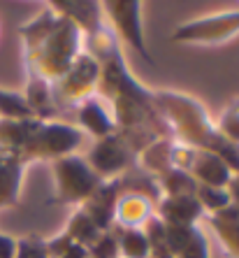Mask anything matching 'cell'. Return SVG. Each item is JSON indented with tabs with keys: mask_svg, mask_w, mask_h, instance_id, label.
I'll return each instance as SVG.
<instances>
[{
	"mask_svg": "<svg viewBox=\"0 0 239 258\" xmlns=\"http://www.w3.org/2000/svg\"><path fill=\"white\" fill-rule=\"evenodd\" d=\"M51 174H54V198L51 200L56 205H67L74 210L82 207L102 184V179L93 172L89 161L79 154L54 161Z\"/></svg>",
	"mask_w": 239,
	"mask_h": 258,
	"instance_id": "4",
	"label": "cell"
},
{
	"mask_svg": "<svg viewBox=\"0 0 239 258\" xmlns=\"http://www.w3.org/2000/svg\"><path fill=\"white\" fill-rule=\"evenodd\" d=\"M26 168L28 161L19 151L0 147V212L21 203Z\"/></svg>",
	"mask_w": 239,
	"mask_h": 258,
	"instance_id": "9",
	"label": "cell"
},
{
	"mask_svg": "<svg viewBox=\"0 0 239 258\" xmlns=\"http://www.w3.org/2000/svg\"><path fill=\"white\" fill-rule=\"evenodd\" d=\"M155 109L168 128L170 140L193 149H207L214 138V119L209 116L202 100L184 91L158 89L153 91Z\"/></svg>",
	"mask_w": 239,
	"mask_h": 258,
	"instance_id": "2",
	"label": "cell"
},
{
	"mask_svg": "<svg viewBox=\"0 0 239 258\" xmlns=\"http://www.w3.org/2000/svg\"><path fill=\"white\" fill-rule=\"evenodd\" d=\"M19 37L26 75L47 82H56L84 51L82 30L49 3H44L33 19L19 26Z\"/></svg>",
	"mask_w": 239,
	"mask_h": 258,
	"instance_id": "1",
	"label": "cell"
},
{
	"mask_svg": "<svg viewBox=\"0 0 239 258\" xmlns=\"http://www.w3.org/2000/svg\"><path fill=\"white\" fill-rule=\"evenodd\" d=\"M142 12L144 5L137 0H107V3H102V14H105V21L116 37V42L126 44L130 51L139 54L146 63H153V56H151L146 40H144Z\"/></svg>",
	"mask_w": 239,
	"mask_h": 258,
	"instance_id": "8",
	"label": "cell"
},
{
	"mask_svg": "<svg viewBox=\"0 0 239 258\" xmlns=\"http://www.w3.org/2000/svg\"><path fill=\"white\" fill-rule=\"evenodd\" d=\"M24 98L28 102V109L33 119L54 121L60 116L58 107H56V100H54V93H51V82H47V79L26 75Z\"/></svg>",
	"mask_w": 239,
	"mask_h": 258,
	"instance_id": "16",
	"label": "cell"
},
{
	"mask_svg": "<svg viewBox=\"0 0 239 258\" xmlns=\"http://www.w3.org/2000/svg\"><path fill=\"white\" fill-rule=\"evenodd\" d=\"M86 135L79 131L74 123L63 119L54 121H30V131L21 147V156L30 163L49 161L54 163L58 158L72 156L82 149Z\"/></svg>",
	"mask_w": 239,
	"mask_h": 258,
	"instance_id": "3",
	"label": "cell"
},
{
	"mask_svg": "<svg viewBox=\"0 0 239 258\" xmlns=\"http://www.w3.org/2000/svg\"><path fill=\"white\" fill-rule=\"evenodd\" d=\"M195 200L200 203V207H202L204 216H214V214H218V212L227 210V207L232 205L227 188L200 186V184H197V191H195Z\"/></svg>",
	"mask_w": 239,
	"mask_h": 258,
	"instance_id": "24",
	"label": "cell"
},
{
	"mask_svg": "<svg viewBox=\"0 0 239 258\" xmlns=\"http://www.w3.org/2000/svg\"><path fill=\"white\" fill-rule=\"evenodd\" d=\"M72 112H74V126L84 133L86 138L93 140V142L116 133V121H114L112 112H109L107 102L102 100L100 96L86 98Z\"/></svg>",
	"mask_w": 239,
	"mask_h": 258,
	"instance_id": "10",
	"label": "cell"
},
{
	"mask_svg": "<svg viewBox=\"0 0 239 258\" xmlns=\"http://www.w3.org/2000/svg\"><path fill=\"white\" fill-rule=\"evenodd\" d=\"M188 174L200 186H214V188H227V184L232 179L230 168L216 154H211L207 149H195Z\"/></svg>",
	"mask_w": 239,
	"mask_h": 258,
	"instance_id": "15",
	"label": "cell"
},
{
	"mask_svg": "<svg viewBox=\"0 0 239 258\" xmlns=\"http://www.w3.org/2000/svg\"><path fill=\"white\" fill-rule=\"evenodd\" d=\"M155 216L165 226H197L200 219H207L195 196H179V198L163 196L155 205Z\"/></svg>",
	"mask_w": 239,
	"mask_h": 258,
	"instance_id": "14",
	"label": "cell"
},
{
	"mask_svg": "<svg viewBox=\"0 0 239 258\" xmlns=\"http://www.w3.org/2000/svg\"><path fill=\"white\" fill-rule=\"evenodd\" d=\"M116 258H119V256H116Z\"/></svg>",
	"mask_w": 239,
	"mask_h": 258,
	"instance_id": "30",
	"label": "cell"
},
{
	"mask_svg": "<svg viewBox=\"0 0 239 258\" xmlns=\"http://www.w3.org/2000/svg\"><path fill=\"white\" fill-rule=\"evenodd\" d=\"M227 193H230V200H232V205L239 210V172L232 174V179H230V184H227Z\"/></svg>",
	"mask_w": 239,
	"mask_h": 258,
	"instance_id": "29",
	"label": "cell"
},
{
	"mask_svg": "<svg viewBox=\"0 0 239 258\" xmlns=\"http://www.w3.org/2000/svg\"><path fill=\"white\" fill-rule=\"evenodd\" d=\"M0 119H33L24 91H12L0 86Z\"/></svg>",
	"mask_w": 239,
	"mask_h": 258,
	"instance_id": "23",
	"label": "cell"
},
{
	"mask_svg": "<svg viewBox=\"0 0 239 258\" xmlns=\"http://www.w3.org/2000/svg\"><path fill=\"white\" fill-rule=\"evenodd\" d=\"M112 237L116 242L119 258H149V240L144 228H119L114 226Z\"/></svg>",
	"mask_w": 239,
	"mask_h": 258,
	"instance_id": "21",
	"label": "cell"
},
{
	"mask_svg": "<svg viewBox=\"0 0 239 258\" xmlns=\"http://www.w3.org/2000/svg\"><path fill=\"white\" fill-rule=\"evenodd\" d=\"M98 84H100V63L84 49L74 58V63L56 82H51V93L58 112L63 114L65 109H74L86 98L98 96Z\"/></svg>",
	"mask_w": 239,
	"mask_h": 258,
	"instance_id": "6",
	"label": "cell"
},
{
	"mask_svg": "<svg viewBox=\"0 0 239 258\" xmlns=\"http://www.w3.org/2000/svg\"><path fill=\"white\" fill-rule=\"evenodd\" d=\"M214 128L218 135H223V138L230 140L232 144H239V98L230 100L223 107L218 119L214 121Z\"/></svg>",
	"mask_w": 239,
	"mask_h": 258,
	"instance_id": "25",
	"label": "cell"
},
{
	"mask_svg": "<svg viewBox=\"0 0 239 258\" xmlns=\"http://www.w3.org/2000/svg\"><path fill=\"white\" fill-rule=\"evenodd\" d=\"M211 230L216 233V240L225 251L227 258H239V210L230 205L227 210L218 212L214 216H207Z\"/></svg>",
	"mask_w": 239,
	"mask_h": 258,
	"instance_id": "19",
	"label": "cell"
},
{
	"mask_svg": "<svg viewBox=\"0 0 239 258\" xmlns=\"http://www.w3.org/2000/svg\"><path fill=\"white\" fill-rule=\"evenodd\" d=\"M14 258H51L47 246V237L40 235H24L17 237V251Z\"/></svg>",
	"mask_w": 239,
	"mask_h": 258,
	"instance_id": "26",
	"label": "cell"
},
{
	"mask_svg": "<svg viewBox=\"0 0 239 258\" xmlns=\"http://www.w3.org/2000/svg\"><path fill=\"white\" fill-rule=\"evenodd\" d=\"M158 181V188H161V198H179V196H195L197 191V181L193 179L188 172H181V170H168L163 172L161 177H155Z\"/></svg>",
	"mask_w": 239,
	"mask_h": 258,
	"instance_id": "22",
	"label": "cell"
},
{
	"mask_svg": "<svg viewBox=\"0 0 239 258\" xmlns=\"http://www.w3.org/2000/svg\"><path fill=\"white\" fill-rule=\"evenodd\" d=\"M172 147H174V140L170 138H161L155 142H151L137 156V168L142 172L151 174L153 179L161 177L163 172L172 170Z\"/></svg>",
	"mask_w": 239,
	"mask_h": 258,
	"instance_id": "20",
	"label": "cell"
},
{
	"mask_svg": "<svg viewBox=\"0 0 239 258\" xmlns=\"http://www.w3.org/2000/svg\"><path fill=\"white\" fill-rule=\"evenodd\" d=\"M116 198H119L116 184H114V179H109V181H102L100 186L93 191V196L82 205V210L93 219V223L102 233H109L114 226V205H116Z\"/></svg>",
	"mask_w": 239,
	"mask_h": 258,
	"instance_id": "17",
	"label": "cell"
},
{
	"mask_svg": "<svg viewBox=\"0 0 239 258\" xmlns=\"http://www.w3.org/2000/svg\"><path fill=\"white\" fill-rule=\"evenodd\" d=\"M47 246H49L51 258H86V249L79 244H58L56 240L49 237Z\"/></svg>",
	"mask_w": 239,
	"mask_h": 258,
	"instance_id": "27",
	"label": "cell"
},
{
	"mask_svg": "<svg viewBox=\"0 0 239 258\" xmlns=\"http://www.w3.org/2000/svg\"><path fill=\"white\" fill-rule=\"evenodd\" d=\"M100 235H102V230L93 223V219L82 207H77V210L72 212L70 219H67L65 228L60 230L56 237H51V240H56L58 244H79V246H84V249H89Z\"/></svg>",
	"mask_w": 239,
	"mask_h": 258,
	"instance_id": "18",
	"label": "cell"
},
{
	"mask_svg": "<svg viewBox=\"0 0 239 258\" xmlns=\"http://www.w3.org/2000/svg\"><path fill=\"white\" fill-rule=\"evenodd\" d=\"M142 151L144 147L137 140H132L130 135L116 131L112 135H107V138L96 140L84 158L89 161L93 172L102 181H109L135 168L137 165V156Z\"/></svg>",
	"mask_w": 239,
	"mask_h": 258,
	"instance_id": "7",
	"label": "cell"
},
{
	"mask_svg": "<svg viewBox=\"0 0 239 258\" xmlns=\"http://www.w3.org/2000/svg\"><path fill=\"white\" fill-rule=\"evenodd\" d=\"M165 240L172 258H211L209 240L197 226H165Z\"/></svg>",
	"mask_w": 239,
	"mask_h": 258,
	"instance_id": "12",
	"label": "cell"
},
{
	"mask_svg": "<svg viewBox=\"0 0 239 258\" xmlns=\"http://www.w3.org/2000/svg\"><path fill=\"white\" fill-rule=\"evenodd\" d=\"M151 216H155V203L151 198H146L142 193L119 191V198L114 205V226H119V228H144Z\"/></svg>",
	"mask_w": 239,
	"mask_h": 258,
	"instance_id": "13",
	"label": "cell"
},
{
	"mask_svg": "<svg viewBox=\"0 0 239 258\" xmlns=\"http://www.w3.org/2000/svg\"><path fill=\"white\" fill-rule=\"evenodd\" d=\"M14 251H17V237L0 233V258H14Z\"/></svg>",
	"mask_w": 239,
	"mask_h": 258,
	"instance_id": "28",
	"label": "cell"
},
{
	"mask_svg": "<svg viewBox=\"0 0 239 258\" xmlns=\"http://www.w3.org/2000/svg\"><path fill=\"white\" fill-rule=\"evenodd\" d=\"M237 35L239 7H232V10H223V12L188 19L184 24L174 26L170 40L174 44H186V47H218V44L230 42Z\"/></svg>",
	"mask_w": 239,
	"mask_h": 258,
	"instance_id": "5",
	"label": "cell"
},
{
	"mask_svg": "<svg viewBox=\"0 0 239 258\" xmlns=\"http://www.w3.org/2000/svg\"><path fill=\"white\" fill-rule=\"evenodd\" d=\"M49 5L54 7L58 14L67 17L82 30L84 42L91 40V37H96L107 26L105 14H102V3H98V0H51Z\"/></svg>",
	"mask_w": 239,
	"mask_h": 258,
	"instance_id": "11",
	"label": "cell"
}]
</instances>
